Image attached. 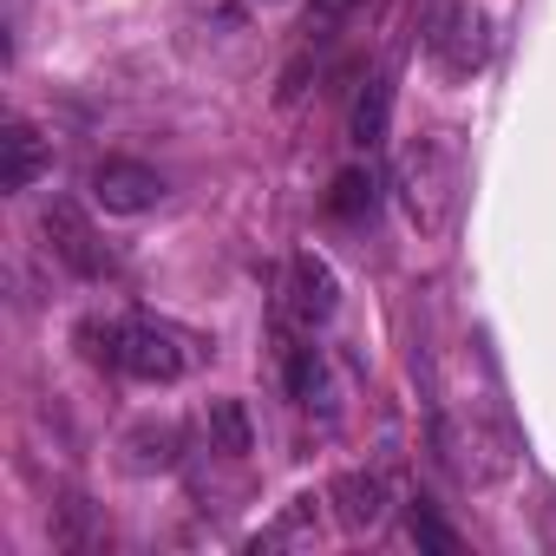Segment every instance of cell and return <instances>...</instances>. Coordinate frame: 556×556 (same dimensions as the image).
I'll return each instance as SVG.
<instances>
[{"label":"cell","instance_id":"1","mask_svg":"<svg viewBox=\"0 0 556 556\" xmlns=\"http://www.w3.org/2000/svg\"><path fill=\"white\" fill-rule=\"evenodd\" d=\"M393 184H400V203H406V223H413V229H426V236L445 229L452 190H458V164H452L445 138H432V131L406 138L400 157H393Z\"/></svg>","mask_w":556,"mask_h":556},{"label":"cell","instance_id":"2","mask_svg":"<svg viewBox=\"0 0 556 556\" xmlns=\"http://www.w3.org/2000/svg\"><path fill=\"white\" fill-rule=\"evenodd\" d=\"M491 47H497V34H491V14L478 8V0H445V8L432 14V27H426V53H432V66L445 79L484 73Z\"/></svg>","mask_w":556,"mask_h":556},{"label":"cell","instance_id":"3","mask_svg":"<svg viewBox=\"0 0 556 556\" xmlns=\"http://www.w3.org/2000/svg\"><path fill=\"white\" fill-rule=\"evenodd\" d=\"M197 367V341L170 321H151V315H131L125 321V348H118V374L131 380H151V387H177L184 374Z\"/></svg>","mask_w":556,"mask_h":556},{"label":"cell","instance_id":"4","mask_svg":"<svg viewBox=\"0 0 556 556\" xmlns=\"http://www.w3.org/2000/svg\"><path fill=\"white\" fill-rule=\"evenodd\" d=\"M40 236H47V255H53L60 268H73L79 282H99V275H112V249L99 242L92 216H86L73 197H53V203L40 210Z\"/></svg>","mask_w":556,"mask_h":556},{"label":"cell","instance_id":"5","mask_svg":"<svg viewBox=\"0 0 556 556\" xmlns=\"http://www.w3.org/2000/svg\"><path fill=\"white\" fill-rule=\"evenodd\" d=\"M334 308H341V275H334V262L321 249H295L289 255V275H282V315L302 334H315V328L334 321Z\"/></svg>","mask_w":556,"mask_h":556},{"label":"cell","instance_id":"6","mask_svg":"<svg viewBox=\"0 0 556 556\" xmlns=\"http://www.w3.org/2000/svg\"><path fill=\"white\" fill-rule=\"evenodd\" d=\"M92 203L105 216H144L164 203V177L138 157H99L92 164Z\"/></svg>","mask_w":556,"mask_h":556},{"label":"cell","instance_id":"7","mask_svg":"<svg viewBox=\"0 0 556 556\" xmlns=\"http://www.w3.org/2000/svg\"><path fill=\"white\" fill-rule=\"evenodd\" d=\"M328 504L341 510L348 530H380L393 517V484H387V471H341L328 484Z\"/></svg>","mask_w":556,"mask_h":556},{"label":"cell","instance_id":"8","mask_svg":"<svg viewBox=\"0 0 556 556\" xmlns=\"http://www.w3.org/2000/svg\"><path fill=\"white\" fill-rule=\"evenodd\" d=\"M118 452H125V471H138V478L177 471V465H184V426H177V419H144V426L125 432Z\"/></svg>","mask_w":556,"mask_h":556},{"label":"cell","instance_id":"9","mask_svg":"<svg viewBox=\"0 0 556 556\" xmlns=\"http://www.w3.org/2000/svg\"><path fill=\"white\" fill-rule=\"evenodd\" d=\"M8 190H34L40 177H53V138L34 118H8Z\"/></svg>","mask_w":556,"mask_h":556},{"label":"cell","instance_id":"10","mask_svg":"<svg viewBox=\"0 0 556 556\" xmlns=\"http://www.w3.org/2000/svg\"><path fill=\"white\" fill-rule=\"evenodd\" d=\"M203 432H210V452L216 458H249L255 452V426H249V406L242 400H210L203 406Z\"/></svg>","mask_w":556,"mask_h":556},{"label":"cell","instance_id":"11","mask_svg":"<svg viewBox=\"0 0 556 556\" xmlns=\"http://www.w3.org/2000/svg\"><path fill=\"white\" fill-rule=\"evenodd\" d=\"M387 118H393V73H374L367 92L354 99V125H348L354 144H361V151H380V144H387Z\"/></svg>","mask_w":556,"mask_h":556},{"label":"cell","instance_id":"12","mask_svg":"<svg viewBox=\"0 0 556 556\" xmlns=\"http://www.w3.org/2000/svg\"><path fill=\"white\" fill-rule=\"evenodd\" d=\"M282 374H289V393H295L302 406H321V413H328V367H321V354H315L308 341H289V348H282Z\"/></svg>","mask_w":556,"mask_h":556},{"label":"cell","instance_id":"13","mask_svg":"<svg viewBox=\"0 0 556 556\" xmlns=\"http://www.w3.org/2000/svg\"><path fill=\"white\" fill-rule=\"evenodd\" d=\"M315 517H321V510H315V497H295V504H289L282 517H275V523H268V530L255 536V549H282V543H315Z\"/></svg>","mask_w":556,"mask_h":556},{"label":"cell","instance_id":"14","mask_svg":"<svg viewBox=\"0 0 556 556\" xmlns=\"http://www.w3.org/2000/svg\"><path fill=\"white\" fill-rule=\"evenodd\" d=\"M361 8V0H308V21H302V47L315 53V47H328L341 27H348V14Z\"/></svg>","mask_w":556,"mask_h":556},{"label":"cell","instance_id":"15","mask_svg":"<svg viewBox=\"0 0 556 556\" xmlns=\"http://www.w3.org/2000/svg\"><path fill=\"white\" fill-rule=\"evenodd\" d=\"M328 210H334L341 223H361V216H374V177H367V170H341V177H334V197H328Z\"/></svg>","mask_w":556,"mask_h":556},{"label":"cell","instance_id":"16","mask_svg":"<svg viewBox=\"0 0 556 556\" xmlns=\"http://www.w3.org/2000/svg\"><path fill=\"white\" fill-rule=\"evenodd\" d=\"M79 348L92 367H118V348H125V321H86L79 328Z\"/></svg>","mask_w":556,"mask_h":556},{"label":"cell","instance_id":"17","mask_svg":"<svg viewBox=\"0 0 556 556\" xmlns=\"http://www.w3.org/2000/svg\"><path fill=\"white\" fill-rule=\"evenodd\" d=\"M413 543H426V549H445V556L458 549V536H452V530H445L432 510H419V504H413Z\"/></svg>","mask_w":556,"mask_h":556}]
</instances>
